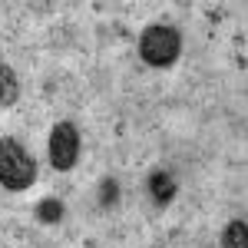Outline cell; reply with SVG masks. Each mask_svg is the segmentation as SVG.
<instances>
[{"mask_svg":"<svg viewBox=\"0 0 248 248\" xmlns=\"http://www.w3.org/2000/svg\"><path fill=\"white\" fill-rule=\"evenodd\" d=\"M37 179V162L33 155L20 146L17 139H0V186L10 192H23Z\"/></svg>","mask_w":248,"mask_h":248,"instance_id":"6da1fadb","label":"cell"},{"mask_svg":"<svg viewBox=\"0 0 248 248\" xmlns=\"http://www.w3.org/2000/svg\"><path fill=\"white\" fill-rule=\"evenodd\" d=\"M179 50H182V37L175 27H166V23H153L139 37V53L149 66H172Z\"/></svg>","mask_w":248,"mask_h":248,"instance_id":"7a4b0ae2","label":"cell"},{"mask_svg":"<svg viewBox=\"0 0 248 248\" xmlns=\"http://www.w3.org/2000/svg\"><path fill=\"white\" fill-rule=\"evenodd\" d=\"M79 159V133L73 129V123H57L50 133V162L53 169L70 172Z\"/></svg>","mask_w":248,"mask_h":248,"instance_id":"3957f363","label":"cell"},{"mask_svg":"<svg viewBox=\"0 0 248 248\" xmlns=\"http://www.w3.org/2000/svg\"><path fill=\"white\" fill-rule=\"evenodd\" d=\"M149 192H153V199L159 205H166V202H172V195L179 192V186H175V179L166 169H155L149 175Z\"/></svg>","mask_w":248,"mask_h":248,"instance_id":"277c9868","label":"cell"},{"mask_svg":"<svg viewBox=\"0 0 248 248\" xmlns=\"http://www.w3.org/2000/svg\"><path fill=\"white\" fill-rule=\"evenodd\" d=\"M20 96V83H17V73L7 66V63H0V106H14Z\"/></svg>","mask_w":248,"mask_h":248,"instance_id":"5b68a950","label":"cell"},{"mask_svg":"<svg viewBox=\"0 0 248 248\" xmlns=\"http://www.w3.org/2000/svg\"><path fill=\"white\" fill-rule=\"evenodd\" d=\"M222 248H248V229H245L242 218L229 222V229L222 235Z\"/></svg>","mask_w":248,"mask_h":248,"instance_id":"8992f818","label":"cell"},{"mask_svg":"<svg viewBox=\"0 0 248 248\" xmlns=\"http://www.w3.org/2000/svg\"><path fill=\"white\" fill-rule=\"evenodd\" d=\"M37 218L43 222V225H57L60 218H63V202H57V199H43L37 205Z\"/></svg>","mask_w":248,"mask_h":248,"instance_id":"52a82bcc","label":"cell"},{"mask_svg":"<svg viewBox=\"0 0 248 248\" xmlns=\"http://www.w3.org/2000/svg\"><path fill=\"white\" fill-rule=\"evenodd\" d=\"M116 192H119L116 179H106V182L99 186V199H103V205H113V202H116Z\"/></svg>","mask_w":248,"mask_h":248,"instance_id":"ba28073f","label":"cell"}]
</instances>
